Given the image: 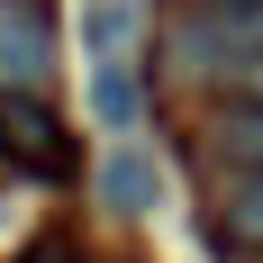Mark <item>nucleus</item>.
Wrapping results in <instances>:
<instances>
[{
	"label": "nucleus",
	"mask_w": 263,
	"mask_h": 263,
	"mask_svg": "<svg viewBox=\"0 0 263 263\" xmlns=\"http://www.w3.org/2000/svg\"><path fill=\"white\" fill-rule=\"evenodd\" d=\"M173 73L182 82H227V91H263V9H236V0H200L173 18L163 36Z\"/></svg>",
	"instance_id": "nucleus-1"
},
{
	"label": "nucleus",
	"mask_w": 263,
	"mask_h": 263,
	"mask_svg": "<svg viewBox=\"0 0 263 263\" xmlns=\"http://www.w3.org/2000/svg\"><path fill=\"white\" fill-rule=\"evenodd\" d=\"M0 163L27 182H73V136L27 82H0Z\"/></svg>",
	"instance_id": "nucleus-2"
},
{
	"label": "nucleus",
	"mask_w": 263,
	"mask_h": 263,
	"mask_svg": "<svg viewBox=\"0 0 263 263\" xmlns=\"http://www.w3.org/2000/svg\"><path fill=\"white\" fill-rule=\"evenodd\" d=\"M209 200H218V245H263V163H227Z\"/></svg>",
	"instance_id": "nucleus-3"
},
{
	"label": "nucleus",
	"mask_w": 263,
	"mask_h": 263,
	"mask_svg": "<svg viewBox=\"0 0 263 263\" xmlns=\"http://www.w3.org/2000/svg\"><path fill=\"white\" fill-rule=\"evenodd\" d=\"M209 163H263V91H227L209 109Z\"/></svg>",
	"instance_id": "nucleus-4"
},
{
	"label": "nucleus",
	"mask_w": 263,
	"mask_h": 263,
	"mask_svg": "<svg viewBox=\"0 0 263 263\" xmlns=\"http://www.w3.org/2000/svg\"><path fill=\"white\" fill-rule=\"evenodd\" d=\"M163 200V163L145 155V145H118V155L100 163V209H118V218H145Z\"/></svg>",
	"instance_id": "nucleus-5"
},
{
	"label": "nucleus",
	"mask_w": 263,
	"mask_h": 263,
	"mask_svg": "<svg viewBox=\"0 0 263 263\" xmlns=\"http://www.w3.org/2000/svg\"><path fill=\"white\" fill-rule=\"evenodd\" d=\"M46 64H54V36H46V18L36 9H0V82H46Z\"/></svg>",
	"instance_id": "nucleus-6"
},
{
	"label": "nucleus",
	"mask_w": 263,
	"mask_h": 263,
	"mask_svg": "<svg viewBox=\"0 0 263 263\" xmlns=\"http://www.w3.org/2000/svg\"><path fill=\"white\" fill-rule=\"evenodd\" d=\"M127 27H136V0H91V9H82V54L109 64V54L127 46Z\"/></svg>",
	"instance_id": "nucleus-7"
},
{
	"label": "nucleus",
	"mask_w": 263,
	"mask_h": 263,
	"mask_svg": "<svg viewBox=\"0 0 263 263\" xmlns=\"http://www.w3.org/2000/svg\"><path fill=\"white\" fill-rule=\"evenodd\" d=\"M91 109H100L109 127H136V82H127V64L109 54V64H91Z\"/></svg>",
	"instance_id": "nucleus-8"
},
{
	"label": "nucleus",
	"mask_w": 263,
	"mask_h": 263,
	"mask_svg": "<svg viewBox=\"0 0 263 263\" xmlns=\"http://www.w3.org/2000/svg\"><path fill=\"white\" fill-rule=\"evenodd\" d=\"M236 9H263V0H236Z\"/></svg>",
	"instance_id": "nucleus-9"
},
{
	"label": "nucleus",
	"mask_w": 263,
	"mask_h": 263,
	"mask_svg": "<svg viewBox=\"0 0 263 263\" xmlns=\"http://www.w3.org/2000/svg\"><path fill=\"white\" fill-rule=\"evenodd\" d=\"M36 263H64V254H36Z\"/></svg>",
	"instance_id": "nucleus-10"
}]
</instances>
